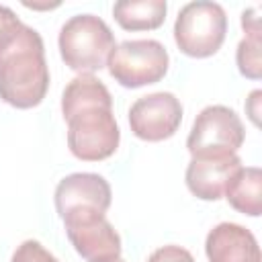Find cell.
<instances>
[{"instance_id": "obj_5", "label": "cell", "mask_w": 262, "mask_h": 262, "mask_svg": "<svg viewBox=\"0 0 262 262\" xmlns=\"http://www.w3.org/2000/svg\"><path fill=\"white\" fill-rule=\"evenodd\" d=\"M170 66L166 47L156 39H129L108 55V74L125 88H141L160 82Z\"/></svg>"}, {"instance_id": "obj_18", "label": "cell", "mask_w": 262, "mask_h": 262, "mask_svg": "<svg viewBox=\"0 0 262 262\" xmlns=\"http://www.w3.org/2000/svg\"><path fill=\"white\" fill-rule=\"evenodd\" d=\"M20 25L23 23L8 6H0V45H4L20 29Z\"/></svg>"}, {"instance_id": "obj_15", "label": "cell", "mask_w": 262, "mask_h": 262, "mask_svg": "<svg viewBox=\"0 0 262 262\" xmlns=\"http://www.w3.org/2000/svg\"><path fill=\"white\" fill-rule=\"evenodd\" d=\"M260 47H262V35H246L235 51V61L237 70L242 76L250 80H260L262 76V57H260Z\"/></svg>"}, {"instance_id": "obj_1", "label": "cell", "mask_w": 262, "mask_h": 262, "mask_svg": "<svg viewBox=\"0 0 262 262\" xmlns=\"http://www.w3.org/2000/svg\"><path fill=\"white\" fill-rule=\"evenodd\" d=\"M49 88V68L41 35L29 27L20 29L0 45V98L14 108L41 104Z\"/></svg>"}, {"instance_id": "obj_14", "label": "cell", "mask_w": 262, "mask_h": 262, "mask_svg": "<svg viewBox=\"0 0 262 262\" xmlns=\"http://www.w3.org/2000/svg\"><path fill=\"white\" fill-rule=\"evenodd\" d=\"M86 106H113V96L108 88L92 74L76 76L61 94V113L63 119L72 117L76 111Z\"/></svg>"}, {"instance_id": "obj_20", "label": "cell", "mask_w": 262, "mask_h": 262, "mask_svg": "<svg viewBox=\"0 0 262 262\" xmlns=\"http://www.w3.org/2000/svg\"><path fill=\"white\" fill-rule=\"evenodd\" d=\"M260 96H262V90H254L248 96V100H246V111H248V115H250V119H252L254 125H260V121H258V115H260Z\"/></svg>"}, {"instance_id": "obj_9", "label": "cell", "mask_w": 262, "mask_h": 262, "mask_svg": "<svg viewBox=\"0 0 262 262\" xmlns=\"http://www.w3.org/2000/svg\"><path fill=\"white\" fill-rule=\"evenodd\" d=\"M68 239L86 262H113L121 258V235L104 215L63 221Z\"/></svg>"}, {"instance_id": "obj_2", "label": "cell", "mask_w": 262, "mask_h": 262, "mask_svg": "<svg viewBox=\"0 0 262 262\" xmlns=\"http://www.w3.org/2000/svg\"><path fill=\"white\" fill-rule=\"evenodd\" d=\"M63 63L80 74L102 70L115 49V35L108 25L94 14H76L63 23L57 37Z\"/></svg>"}, {"instance_id": "obj_11", "label": "cell", "mask_w": 262, "mask_h": 262, "mask_svg": "<svg viewBox=\"0 0 262 262\" xmlns=\"http://www.w3.org/2000/svg\"><path fill=\"white\" fill-rule=\"evenodd\" d=\"M205 252L209 262H262L254 233L229 221L215 225L207 233Z\"/></svg>"}, {"instance_id": "obj_4", "label": "cell", "mask_w": 262, "mask_h": 262, "mask_svg": "<svg viewBox=\"0 0 262 262\" xmlns=\"http://www.w3.org/2000/svg\"><path fill=\"white\" fill-rule=\"evenodd\" d=\"M68 121V147L82 162H100L111 158L121 141V131L113 106H86Z\"/></svg>"}, {"instance_id": "obj_12", "label": "cell", "mask_w": 262, "mask_h": 262, "mask_svg": "<svg viewBox=\"0 0 262 262\" xmlns=\"http://www.w3.org/2000/svg\"><path fill=\"white\" fill-rule=\"evenodd\" d=\"M227 203L250 217H258L262 213V172L256 166H242L225 186Z\"/></svg>"}, {"instance_id": "obj_10", "label": "cell", "mask_w": 262, "mask_h": 262, "mask_svg": "<svg viewBox=\"0 0 262 262\" xmlns=\"http://www.w3.org/2000/svg\"><path fill=\"white\" fill-rule=\"evenodd\" d=\"M242 168L237 154L219 158H192L186 166V186L203 201H217L223 196L229 178Z\"/></svg>"}, {"instance_id": "obj_8", "label": "cell", "mask_w": 262, "mask_h": 262, "mask_svg": "<svg viewBox=\"0 0 262 262\" xmlns=\"http://www.w3.org/2000/svg\"><path fill=\"white\" fill-rule=\"evenodd\" d=\"M182 123V104L172 92H154L137 98L129 108V127L143 141H164Z\"/></svg>"}, {"instance_id": "obj_7", "label": "cell", "mask_w": 262, "mask_h": 262, "mask_svg": "<svg viewBox=\"0 0 262 262\" xmlns=\"http://www.w3.org/2000/svg\"><path fill=\"white\" fill-rule=\"evenodd\" d=\"M55 211L61 221L104 215L111 207V184L94 172H74L55 186Z\"/></svg>"}, {"instance_id": "obj_6", "label": "cell", "mask_w": 262, "mask_h": 262, "mask_svg": "<svg viewBox=\"0 0 262 262\" xmlns=\"http://www.w3.org/2000/svg\"><path fill=\"white\" fill-rule=\"evenodd\" d=\"M244 137L246 131L235 111L223 104H211L196 115L186 147L192 158H219L235 154Z\"/></svg>"}, {"instance_id": "obj_3", "label": "cell", "mask_w": 262, "mask_h": 262, "mask_svg": "<svg viewBox=\"0 0 262 262\" xmlns=\"http://www.w3.org/2000/svg\"><path fill=\"white\" fill-rule=\"evenodd\" d=\"M227 33V16L221 4L209 0L188 2L174 23V41L188 57H209L219 51Z\"/></svg>"}, {"instance_id": "obj_13", "label": "cell", "mask_w": 262, "mask_h": 262, "mask_svg": "<svg viewBox=\"0 0 262 262\" xmlns=\"http://www.w3.org/2000/svg\"><path fill=\"white\" fill-rule=\"evenodd\" d=\"M166 12V0H121L113 6V16L125 31H154L164 25Z\"/></svg>"}, {"instance_id": "obj_19", "label": "cell", "mask_w": 262, "mask_h": 262, "mask_svg": "<svg viewBox=\"0 0 262 262\" xmlns=\"http://www.w3.org/2000/svg\"><path fill=\"white\" fill-rule=\"evenodd\" d=\"M260 6H252L242 12V27L246 35H260Z\"/></svg>"}, {"instance_id": "obj_21", "label": "cell", "mask_w": 262, "mask_h": 262, "mask_svg": "<svg viewBox=\"0 0 262 262\" xmlns=\"http://www.w3.org/2000/svg\"><path fill=\"white\" fill-rule=\"evenodd\" d=\"M113 262H125V260H123V258H117V260H113Z\"/></svg>"}, {"instance_id": "obj_17", "label": "cell", "mask_w": 262, "mask_h": 262, "mask_svg": "<svg viewBox=\"0 0 262 262\" xmlns=\"http://www.w3.org/2000/svg\"><path fill=\"white\" fill-rule=\"evenodd\" d=\"M147 262H194L192 254L180 246H162L154 250L147 258Z\"/></svg>"}, {"instance_id": "obj_16", "label": "cell", "mask_w": 262, "mask_h": 262, "mask_svg": "<svg viewBox=\"0 0 262 262\" xmlns=\"http://www.w3.org/2000/svg\"><path fill=\"white\" fill-rule=\"evenodd\" d=\"M10 262H59L53 254H49L37 239H25L12 254Z\"/></svg>"}]
</instances>
